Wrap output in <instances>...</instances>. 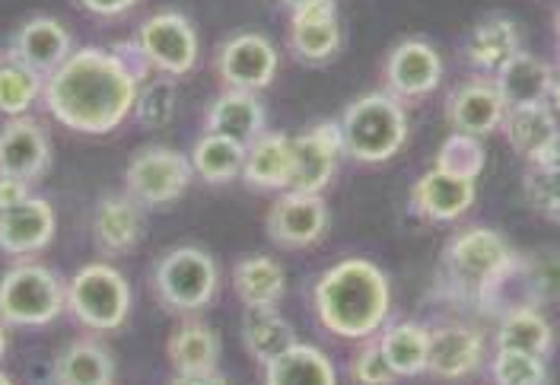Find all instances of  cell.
I'll list each match as a JSON object with an SVG mask.
<instances>
[{
  "label": "cell",
  "mask_w": 560,
  "mask_h": 385,
  "mask_svg": "<svg viewBox=\"0 0 560 385\" xmlns=\"http://www.w3.org/2000/svg\"><path fill=\"white\" fill-rule=\"evenodd\" d=\"M140 80L118 48H77L55 73L45 77V112L77 135H112L138 100Z\"/></svg>",
  "instance_id": "cell-1"
},
{
  "label": "cell",
  "mask_w": 560,
  "mask_h": 385,
  "mask_svg": "<svg viewBox=\"0 0 560 385\" xmlns=\"http://www.w3.org/2000/svg\"><path fill=\"white\" fill-rule=\"evenodd\" d=\"M392 310V283L380 265L345 258L331 265L313 287L315 322L345 341H366L385 328Z\"/></svg>",
  "instance_id": "cell-2"
},
{
  "label": "cell",
  "mask_w": 560,
  "mask_h": 385,
  "mask_svg": "<svg viewBox=\"0 0 560 385\" xmlns=\"http://www.w3.org/2000/svg\"><path fill=\"white\" fill-rule=\"evenodd\" d=\"M345 153L357 163H385L408 140V112L388 93H366L345 108L341 115Z\"/></svg>",
  "instance_id": "cell-3"
},
{
  "label": "cell",
  "mask_w": 560,
  "mask_h": 385,
  "mask_svg": "<svg viewBox=\"0 0 560 385\" xmlns=\"http://www.w3.org/2000/svg\"><path fill=\"white\" fill-rule=\"evenodd\" d=\"M150 287L156 300L175 315H198L217 300L220 268L198 245H175L153 265Z\"/></svg>",
  "instance_id": "cell-4"
},
{
  "label": "cell",
  "mask_w": 560,
  "mask_h": 385,
  "mask_svg": "<svg viewBox=\"0 0 560 385\" xmlns=\"http://www.w3.org/2000/svg\"><path fill=\"white\" fill-rule=\"evenodd\" d=\"M68 313V283L48 265L20 258L0 278V318L10 328H42Z\"/></svg>",
  "instance_id": "cell-5"
},
{
  "label": "cell",
  "mask_w": 560,
  "mask_h": 385,
  "mask_svg": "<svg viewBox=\"0 0 560 385\" xmlns=\"http://www.w3.org/2000/svg\"><path fill=\"white\" fill-rule=\"evenodd\" d=\"M68 315L100 335L118 331L131 315V283L118 268L90 261L68 280Z\"/></svg>",
  "instance_id": "cell-6"
},
{
  "label": "cell",
  "mask_w": 560,
  "mask_h": 385,
  "mask_svg": "<svg viewBox=\"0 0 560 385\" xmlns=\"http://www.w3.org/2000/svg\"><path fill=\"white\" fill-rule=\"evenodd\" d=\"M135 45L150 70L173 77V80L191 73L201 58L198 33H195L191 20L178 10H160V13L147 16L138 26Z\"/></svg>",
  "instance_id": "cell-7"
},
{
  "label": "cell",
  "mask_w": 560,
  "mask_h": 385,
  "mask_svg": "<svg viewBox=\"0 0 560 385\" xmlns=\"http://www.w3.org/2000/svg\"><path fill=\"white\" fill-rule=\"evenodd\" d=\"M191 160L173 147H147L125 170V191L140 208H166L191 185Z\"/></svg>",
  "instance_id": "cell-8"
},
{
  "label": "cell",
  "mask_w": 560,
  "mask_h": 385,
  "mask_svg": "<svg viewBox=\"0 0 560 385\" xmlns=\"http://www.w3.org/2000/svg\"><path fill=\"white\" fill-rule=\"evenodd\" d=\"M516 261V252L510 243L488 226H471L462 230L458 236L446 245V271L458 287H468L478 293V287H485L490 278H497L503 268H510Z\"/></svg>",
  "instance_id": "cell-9"
},
{
  "label": "cell",
  "mask_w": 560,
  "mask_h": 385,
  "mask_svg": "<svg viewBox=\"0 0 560 385\" xmlns=\"http://www.w3.org/2000/svg\"><path fill=\"white\" fill-rule=\"evenodd\" d=\"M278 65L280 58L275 42L261 33H240L226 38L217 48V61H213L223 86L245 90V93L268 90L278 77Z\"/></svg>",
  "instance_id": "cell-10"
},
{
  "label": "cell",
  "mask_w": 560,
  "mask_h": 385,
  "mask_svg": "<svg viewBox=\"0 0 560 385\" xmlns=\"http://www.w3.org/2000/svg\"><path fill=\"white\" fill-rule=\"evenodd\" d=\"M345 138L338 121H318L310 131L293 138V182L287 191L322 195L338 173Z\"/></svg>",
  "instance_id": "cell-11"
},
{
  "label": "cell",
  "mask_w": 560,
  "mask_h": 385,
  "mask_svg": "<svg viewBox=\"0 0 560 385\" xmlns=\"http://www.w3.org/2000/svg\"><path fill=\"white\" fill-rule=\"evenodd\" d=\"M443 80V58L423 38L398 42L385 58V90L398 103H415L430 96Z\"/></svg>",
  "instance_id": "cell-12"
},
{
  "label": "cell",
  "mask_w": 560,
  "mask_h": 385,
  "mask_svg": "<svg viewBox=\"0 0 560 385\" xmlns=\"http://www.w3.org/2000/svg\"><path fill=\"white\" fill-rule=\"evenodd\" d=\"M265 230L268 240L283 248H310L328 230V205L322 195L280 191V198L265 217Z\"/></svg>",
  "instance_id": "cell-13"
},
{
  "label": "cell",
  "mask_w": 560,
  "mask_h": 385,
  "mask_svg": "<svg viewBox=\"0 0 560 385\" xmlns=\"http://www.w3.org/2000/svg\"><path fill=\"white\" fill-rule=\"evenodd\" d=\"M481 363H485V335L478 328L458 322L430 328V357H427L430 376L453 383L478 373Z\"/></svg>",
  "instance_id": "cell-14"
},
{
  "label": "cell",
  "mask_w": 560,
  "mask_h": 385,
  "mask_svg": "<svg viewBox=\"0 0 560 385\" xmlns=\"http://www.w3.org/2000/svg\"><path fill=\"white\" fill-rule=\"evenodd\" d=\"M3 51L10 58L23 61L26 68L48 77V73H55V70L61 68L77 48H73V35H70V30L61 20H55V16H33V20H26L13 33L10 45Z\"/></svg>",
  "instance_id": "cell-15"
},
{
  "label": "cell",
  "mask_w": 560,
  "mask_h": 385,
  "mask_svg": "<svg viewBox=\"0 0 560 385\" xmlns=\"http://www.w3.org/2000/svg\"><path fill=\"white\" fill-rule=\"evenodd\" d=\"M51 163V143L33 118H7L0 128V175L35 182Z\"/></svg>",
  "instance_id": "cell-16"
},
{
  "label": "cell",
  "mask_w": 560,
  "mask_h": 385,
  "mask_svg": "<svg viewBox=\"0 0 560 385\" xmlns=\"http://www.w3.org/2000/svg\"><path fill=\"white\" fill-rule=\"evenodd\" d=\"M446 118L458 135H471V138L493 135L506 118V103L493 77H478V80L462 83L446 103Z\"/></svg>",
  "instance_id": "cell-17"
},
{
  "label": "cell",
  "mask_w": 560,
  "mask_h": 385,
  "mask_svg": "<svg viewBox=\"0 0 560 385\" xmlns=\"http://www.w3.org/2000/svg\"><path fill=\"white\" fill-rule=\"evenodd\" d=\"M58 233V213L45 198H30L26 205L0 210V252L7 258H30L51 245Z\"/></svg>",
  "instance_id": "cell-18"
},
{
  "label": "cell",
  "mask_w": 560,
  "mask_h": 385,
  "mask_svg": "<svg viewBox=\"0 0 560 385\" xmlns=\"http://www.w3.org/2000/svg\"><path fill=\"white\" fill-rule=\"evenodd\" d=\"M290 51L303 65H325L338 55L341 48V23H338V7L335 0L315 3L306 10L290 13Z\"/></svg>",
  "instance_id": "cell-19"
},
{
  "label": "cell",
  "mask_w": 560,
  "mask_h": 385,
  "mask_svg": "<svg viewBox=\"0 0 560 385\" xmlns=\"http://www.w3.org/2000/svg\"><path fill=\"white\" fill-rule=\"evenodd\" d=\"M475 195H478L475 182L433 166L430 173L420 175L418 185L411 188V210L430 223H453L471 210Z\"/></svg>",
  "instance_id": "cell-20"
},
{
  "label": "cell",
  "mask_w": 560,
  "mask_h": 385,
  "mask_svg": "<svg viewBox=\"0 0 560 385\" xmlns=\"http://www.w3.org/2000/svg\"><path fill=\"white\" fill-rule=\"evenodd\" d=\"M93 240L108 255H128L143 240V208L125 191H112L96 201L93 210Z\"/></svg>",
  "instance_id": "cell-21"
},
{
  "label": "cell",
  "mask_w": 560,
  "mask_h": 385,
  "mask_svg": "<svg viewBox=\"0 0 560 385\" xmlns=\"http://www.w3.org/2000/svg\"><path fill=\"white\" fill-rule=\"evenodd\" d=\"M245 185L258 191H287L293 182V138L283 131H265L245 147Z\"/></svg>",
  "instance_id": "cell-22"
},
{
  "label": "cell",
  "mask_w": 560,
  "mask_h": 385,
  "mask_svg": "<svg viewBox=\"0 0 560 385\" xmlns=\"http://www.w3.org/2000/svg\"><path fill=\"white\" fill-rule=\"evenodd\" d=\"M205 131L220 135V138L240 140L245 147L255 138H261L265 135V105L258 100V93L223 90L208 108Z\"/></svg>",
  "instance_id": "cell-23"
},
{
  "label": "cell",
  "mask_w": 560,
  "mask_h": 385,
  "mask_svg": "<svg viewBox=\"0 0 560 385\" xmlns=\"http://www.w3.org/2000/svg\"><path fill=\"white\" fill-rule=\"evenodd\" d=\"M555 77L558 73L548 61H541L528 51H520L516 58H510L493 73V83H497L506 108H520V105H548Z\"/></svg>",
  "instance_id": "cell-24"
},
{
  "label": "cell",
  "mask_w": 560,
  "mask_h": 385,
  "mask_svg": "<svg viewBox=\"0 0 560 385\" xmlns=\"http://www.w3.org/2000/svg\"><path fill=\"white\" fill-rule=\"evenodd\" d=\"M500 128H503V135L510 140V147L523 156L525 163L541 160L560 140V118L548 105L506 108V118H503Z\"/></svg>",
  "instance_id": "cell-25"
},
{
  "label": "cell",
  "mask_w": 560,
  "mask_h": 385,
  "mask_svg": "<svg viewBox=\"0 0 560 385\" xmlns=\"http://www.w3.org/2000/svg\"><path fill=\"white\" fill-rule=\"evenodd\" d=\"M55 385H115V357L96 338H77L55 357Z\"/></svg>",
  "instance_id": "cell-26"
},
{
  "label": "cell",
  "mask_w": 560,
  "mask_h": 385,
  "mask_svg": "<svg viewBox=\"0 0 560 385\" xmlns=\"http://www.w3.org/2000/svg\"><path fill=\"white\" fill-rule=\"evenodd\" d=\"M265 385H338V370L325 350L296 341L265 363Z\"/></svg>",
  "instance_id": "cell-27"
},
{
  "label": "cell",
  "mask_w": 560,
  "mask_h": 385,
  "mask_svg": "<svg viewBox=\"0 0 560 385\" xmlns=\"http://www.w3.org/2000/svg\"><path fill=\"white\" fill-rule=\"evenodd\" d=\"M523 51V33L513 20L506 16H488L481 20L468 42H465V58L471 68H478L485 77L497 73L510 58H516Z\"/></svg>",
  "instance_id": "cell-28"
},
{
  "label": "cell",
  "mask_w": 560,
  "mask_h": 385,
  "mask_svg": "<svg viewBox=\"0 0 560 385\" xmlns=\"http://www.w3.org/2000/svg\"><path fill=\"white\" fill-rule=\"evenodd\" d=\"M230 280L245 310H275L287 290V275L271 255H248L236 261Z\"/></svg>",
  "instance_id": "cell-29"
},
{
  "label": "cell",
  "mask_w": 560,
  "mask_h": 385,
  "mask_svg": "<svg viewBox=\"0 0 560 385\" xmlns=\"http://www.w3.org/2000/svg\"><path fill=\"white\" fill-rule=\"evenodd\" d=\"M166 357L175 373H210L220 366V335L208 322L188 318L173 328L166 341Z\"/></svg>",
  "instance_id": "cell-30"
},
{
  "label": "cell",
  "mask_w": 560,
  "mask_h": 385,
  "mask_svg": "<svg viewBox=\"0 0 560 385\" xmlns=\"http://www.w3.org/2000/svg\"><path fill=\"white\" fill-rule=\"evenodd\" d=\"M380 348L398 380H415L427 373L430 357V328L420 322H395L380 331Z\"/></svg>",
  "instance_id": "cell-31"
},
{
  "label": "cell",
  "mask_w": 560,
  "mask_h": 385,
  "mask_svg": "<svg viewBox=\"0 0 560 385\" xmlns=\"http://www.w3.org/2000/svg\"><path fill=\"white\" fill-rule=\"evenodd\" d=\"M296 328L278 313V310H245L243 322V345L252 360H258L261 366L268 360H275L278 353L296 345Z\"/></svg>",
  "instance_id": "cell-32"
},
{
  "label": "cell",
  "mask_w": 560,
  "mask_h": 385,
  "mask_svg": "<svg viewBox=\"0 0 560 385\" xmlns=\"http://www.w3.org/2000/svg\"><path fill=\"white\" fill-rule=\"evenodd\" d=\"M188 160L195 175H201L208 185H226L233 178H243L245 143L205 131V138L195 143Z\"/></svg>",
  "instance_id": "cell-33"
},
{
  "label": "cell",
  "mask_w": 560,
  "mask_h": 385,
  "mask_svg": "<svg viewBox=\"0 0 560 385\" xmlns=\"http://www.w3.org/2000/svg\"><path fill=\"white\" fill-rule=\"evenodd\" d=\"M551 348H555V331H551V322L538 313V306L516 310L500 318L497 350H523L535 357H548Z\"/></svg>",
  "instance_id": "cell-34"
},
{
  "label": "cell",
  "mask_w": 560,
  "mask_h": 385,
  "mask_svg": "<svg viewBox=\"0 0 560 385\" xmlns=\"http://www.w3.org/2000/svg\"><path fill=\"white\" fill-rule=\"evenodd\" d=\"M45 73L26 68L23 61L0 51V115L23 118L35 103H42Z\"/></svg>",
  "instance_id": "cell-35"
},
{
  "label": "cell",
  "mask_w": 560,
  "mask_h": 385,
  "mask_svg": "<svg viewBox=\"0 0 560 385\" xmlns=\"http://www.w3.org/2000/svg\"><path fill=\"white\" fill-rule=\"evenodd\" d=\"M523 191L528 208L541 213L548 223L560 226V140L535 163H528L523 175Z\"/></svg>",
  "instance_id": "cell-36"
},
{
  "label": "cell",
  "mask_w": 560,
  "mask_h": 385,
  "mask_svg": "<svg viewBox=\"0 0 560 385\" xmlns=\"http://www.w3.org/2000/svg\"><path fill=\"white\" fill-rule=\"evenodd\" d=\"M178 112V90H175L173 77H147L140 83L138 100H135V118L140 128L147 131H166L175 121Z\"/></svg>",
  "instance_id": "cell-37"
},
{
  "label": "cell",
  "mask_w": 560,
  "mask_h": 385,
  "mask_svg": "<svg viewBox=\"0 0 560 385\" xmlns=\"http://www.w3.org/2000/svg\"><path fill=\"white\" fill-rule=\"evenodd\" d=\"M433 166L443 170V173L458 175V178L478 182V175L485 173V166H488V150H485L481 138H471V135H458V131H453L450 138L440 143Z\"/></svg>",
  "instance_id": "cell-38"
},
{
  "label": "cell",
  "mask_w": 560,
  "mask_h": 385,
  "mask_svg": "<svg viewBox=\"0 0 560 385\" xmlns=\"http://www.w3.org/2000/svg\"><path fill=\"white\" fill-rule=\"evenodd\" d=\"M493 385H548V363L545 357L523 353V350H497L490 360Z\"/></svg>",
  "instance_id": "cell-39"
},
{
  "label": "cell",
  "mask_w": 560,
  "mask_h": 385,
  "mask_svg": "<svg viewBox=\"0 0 560 385\" xmlns=\"http://www.w3.org/2000/svg\"><path fill=\"white\" fill-rule=\"evenodd\" d=\"M350 383L353 385H395L398 376L392 373L388 360H385L383 348H380V335L366 338L360 348L353 350L348 363Z\"/></svg>",
  "instance_id": "cell-40"
},
{
  "label": "cell",
  "mask_w": 560,
  "mask_h": 385,
  "mask_svg": "<svg viewBox=\"0 0 560 385\" xmlns=\"http://www.w3.org/2000/svg\"><path fill=\"white\" fill-rule=\"evenodd\" d=\"M525 275L532 280V290L541 300H558L560 296V255L558 252H538L532 258H523Z\"/></svg>",
  "instance_id": "cell-41"
},
{
  "label": "cell",
  "mask_w": 560,
  "mask_h": 385,
  "mask_svg": "<svg viewBox=\"0 0 560 385\" xmlns=\"http://www.w3.org/2000/svg\"><path fill=\"white\" fill-rule=\"evenodd\" d=\"M30 198H33V182L0 175V210L20 208V205H26Z\"/></svg>",
  "instance_id": "cell-42"
},
{
  "label": "cell",
  "mask_w": 560,
  "mask_h": 385,
  "mask_svg": "<svg viewBox=\"0 0 560 385\" xmlns=\"http://www.w3.org/2000/svg\"><path fill=\"white\" fill-rule=\"evenodd\" d=\"M86 13L93 16H103V20H115V16H125L128 10L138 7V0H77Z\"/></svg>",
  "instance_id": "cell-43"
},
{
  "label": "cell",
  "mask_w": 560,
  "mask_h": 385,
  "mask_svg": "<svg viewBox=\"0 0 560 385\" xmlns=\"http://www.w3.org/2000/svg\"><path fill=\"white\" fill-rule=\"evenodd\" d=\"M170 385H230V380L220 370H210V373H175Z\"/></svg>",
  "instance_id": "cell-44"
},
{
  "label": "cell",
  "mask_w": 560,
  "mask_h": 385,
  "mask_svg": "<svg viewBox=\"0 0 560 385\" xmlns=\"http://www.w3.org/2000/svg\"><path fill=\"white\" fill-rule=\"evenodd\" d=\"M548 108L555 112L560 118V73L555 77V83H551V93H548Z\"/></svg>",
  "instance_id": "cell-45"
},
{
  "label": "cell",
  "mask_w": 560,
  "mask_h": 385,
  "mask_svg": "<svg viewBox=\"0 0 560 385\" xmlns=\"http://www.w3.org/2000/svg\"><path fill=\"white\" fill-rule=\"evenodd\" d=\"M290 13H296V10H306V7H315V3H328V0H280Z\"/></svg>",
  "instance_id": "cell-46"
},
{
  "label": "cell",
  "mask_w": 560,
  "mask_h": 385,
  "mask_svg": "<svg viewBox=\"0 0 560 385\" xmlns=\"http://www.w3.org/2000/svg\"><path fill=\"white\" fill-rule=\"evenodd\" d=\"M10 325L0 318V360H3V353H7V345H10V331H7Z\"/></svg>",
  "instance_id": "cell-47"
},
{
  "label": "cell",
  "mask_w": 560,
  "mask_h": 385,
  "mask_svg": "<svg viewBox=\"0 0 560 385\" xmlns=\"http://www.w3.org/2000/svg\"><path fill=\"white\" fill-rule=\"evenodd\" d=\"M0 385H16V383H13V380H10V376H7V373L0 370Z\"/></svg>",
  "instance_id": "cell-48"
},
{
  "label": "cell",
  "mask_w": 560,
  "mask_h": 385,
  "mask_svg": "<svg viewBox=\"0 0 560 385\" xmlns=\"http://www.w3.org/2000/svg\"><path fill=\"white\" fill-rule=\"evenodd\" d=\"M558 35H560V10H558Z\"/></svg>",
  "instance_id": "cell-49"
}]
</instances>
